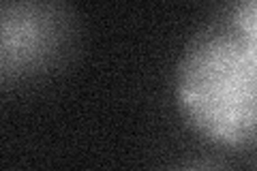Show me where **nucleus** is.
<instances>
[{
	"instance_id": "obj_4",
	"label": "nucleus",
	"mask_w": 257,
	"mask_h": 171,
	"mask_svg": "<svg viewBox=\"0 0 257 171\" xmlns=\"http://www.w3.org/2000/svg\"><path fill=\"white\" fill-rule=\"evenodd\" d=\"M172 171H227V169L212 160H191V162H182L180 167H176Z\"/></svg>"
},
{
	"instance_id": "obj_3",
	"label": "nucleus",
	"mask_w": 257,
	"mask_h": 171,
	"mask_svg": "<svg viewBox=\"0 0 257 171\" xmlns=\"http://www.w3.org/2000/svg\"><path fill=\"white\" fill-rule=\"evenodd\" d=\"M231 26L257 47V0L236 3L231 7Z\"/></svg>"
},
{
	"instance_id": "obj_1",
	"label": "nucleus",
	"mask_w": 257,
	"mask_h": 171,
	"mask_svg": "<svg viewBox=\"0 0 257 171\" xmlns=\"http://www.w3.org/2000/svg\"><path fill=\"white\" fill-rule=\"evenodd\" d=\"M176 99L208 141H257V47L234 26L197 35L178 64Z\"/></svg>"
},
{
	"instance_id": "obj_2",
	"label": "nucleus",
	"mask_w": 257,
	"mask_h": 171,
	"mask_svg": "<svg viewBox=\"0 0 257 171\" xmlns=\"http://www.w3.org/2000/svg\"><path fill=\"white\" fill-rule=\"evenodd\" d=\"M75 41V15L60 3H5L0 7V75L11 79L56 67Z\"/></svg>"
}]
</instances>
